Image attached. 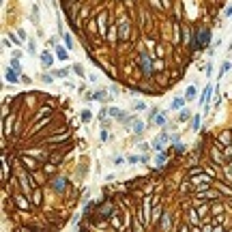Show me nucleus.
<instances>
[{
    "label": "nucleus",
    "mask_w": 232,
    "mask_h": 232,
    "mask_svg": "<svg viewBox=\"0 0 232 232\" xmlns=\"http://www.w3.org/2000/svg\"><path fill=\"white\" fill-rule=\"evenodd\" d=\"M133 108H135V110H142V108H144V103H140V101H135V103H133Z\"/></svg>",
    "instance_id": "obj_19"
},
{
    "label": "nucleus",
    "mask_w": 232,
    "mask_h": 232,
    "mask_svg": "<svg viewBox=\"0 0 232 232\" xmlns=\"http://www.w3.org/2000/svg\"><path fill=\"white\" fill-rule=\"evenodd\" d=\"M19 77H17V69H7V82H11V84H15V82H17Z\"/></svg>",
    "instance_id": "obj_3"
},
{
    "label": "nucleus",
    "mask_w": 232,
    "mask_h": 232,
    "mask_svg": "<svg viewBox=\"0 0 232 232\" xmlns=\"http://www.w3.org/2000/svg\"><path fill=\"white\" fill-rule=\"evenodd\" d=\"M185 99H187V101H193V99H196V88H193V86H189V88H187V95H185Z\"/></svg>",
    "instance_id": "obj_5"
},
{
    "label": "nucleus",
    "mask_w": 232,
    "mask_h": 232,
    "mask_svg": "<svg viewBox=\"0 0 232 232\" xmlns=\"http://www.w3.org/2000/svg\"><path fill=\"white\" fill-rule=\"evenodd\" d=\"M208 41H211V30H208L206 28V26H200V28H198L196 30V37H193V49H196V47H200V49H204V47H206L208 45Z\"/></svg>",
    "instance_id": "obj_1"
},
{
    "label": "nucleus",
    "mask_w": 232,
    "mask_h": 232,
    "mask_svg": "<svg viewBox=\"0 0 232 232\" xmlns=\"http://www.w3.org/2000/svg\"><path fill=\"white\" fill-rule=\"evenodd\" d=\"M142 69H144V71H151V60H148L146 56H142Z\"/></svg>",
    "instance_id": "obj_9"
},
{
    "label": "nucleus",
    "mask_w": 232,
    "mask_h": 232,
    "mask_svg": "<svg viewBox=\"0 0 232 232\" xmlns=\"http://www.w3.org/2000/svg\"><path fill=\"white\" fill-rule=\"evenodd\" d=\"M56 75H58V77H67L69 71H67V69H60V71H56Z\"/></svg>",
    "instance_id": "obj_15"
},
{
    "label": "nucleus",
    "mask_w": 232,
    "mask_h": 232,
    "mask_svg": "<svg viewBox=\"0 0 232 232\" xmlns=\"http://www.w3.org/2000/svg\"><path fill=\"white\" fill-rule=\"evenodd\" d=\"M52 63H54V58H52V54H47V52H43L41 54V65H43V67H52Z\"/></svg>",
    "instance_id": "obj_2"
},
{
    "label": "nucleus",
    "mask_w": 232,
    "mask_h": 232,
    "mask_svg": "<svg viewBox=\"0 0 232 232\" xmlns=\"http://www.w3.org/2000/svg\"><path fill=\"white\" fill-rule=\"evenodd\" d=\"M211 90H213L211 86H206V88H204V95L200 97V103H208V95H211Z\"/></svg>",
    "instance_id": "obj_6"
},
{
    "label": "nucleus",
    "mask_w": 232,
    "mask_h": 232,
    "mask_svg": "<svg viewBox=\"0 0 232 232\" xmlns=\"http://www.w3.org/2000/svg\"><path fill=\"white\" fill-rule=\"evenodd\" d=\"M181 106H183V99H174V101H172V108H181Z\"/></svg>",
    "instance_id": "obj_14"
},
{
    "label": "nucleus",
    "mask_w": 232,
    "mask_h": 232,
    "mask_svg": "<svg viewBox=\"0 0 232 232\" xmlns=\"http://www.w3.org/2000/svg\"><path fill=\"white\" fill-rule=\"evenodd\" d=\"M65 43H67L69 49H73V41H71V35H65Z\"/></svg>",
    "instance_id": "obj_11"
},
{
    "label": "nucleus",
    "mask_w": 232,
    "mask_h": 232,
    "mask_svg": "<svg viewBox=\"0 0 232 232\" xmlns=\"http://www.w3.org/2000/svg\"><path fill=\"white\" fill-rule=\"evenodd\" d=\"M155 123H157V125H163V123H165V118H163L161 114H155Z\"/></svg>",
    "instance_id": "obj_12"
},
{
    "label": "nucleus",
    "mask_w": 232,
    "mask_h": 232,
    "mask_svg": "<svg viewBox=\"0 0 232 232\" xmlns=\"http://www.w3.org/2000/svg\"><path fill=\"white\" fill-rule=\"evenodd\" d=\"M228 69H230V63H228V60H226V63L222 65V71H219V77H222V75H224V73H226V71H228Z\"/></svg>",
    "instance_id": "obj_10"
},
{
    "label": "nucleus",
    "mask_w": 232,
    "mask_h": 232,
    "mask_svg": "<svg viewBox=\"0 0 232 232\" xmlns=\"http://www.w3.org/2000/svg\"><path fill=\"white\" fill-rule=\"evenodd\" d=\"M56 56H58L60 60H67V58H69V54H67V49H63V47H58V49H56Z\"/></svg>",
    "instance_id": "obj_7"
},
{
    "label": "nucleus",
    "mask_w": 232,
    "mask_h": 232,
    "mask_svg": "<svg viewBox=\"0 0 232 232\" xmlns=\"http://www.w3.org/2000/svg\"><path fill=\"white\" fill-rule=\"evenodd\" d=\"M90 99H99V101H108V95H106V90H97V92H92Z\"/></svg>",
    "instance_id": "obj_4"
},
{
    "label": "nucleus",
    "mask_w": 232,
    "mask_h": 232,
    "mask_svg": "<svg viewBox=\"0 0 232 232\" xmlns=\"http://www.w3.org/2000/svg\"><path fill=\"white\" fill-rule=\"evenodd\" d=\"M198 127H200V116H196V118H193V129H198Z\"/></svg>",
    "instance_id": "obj_17"
},
{
    "label": "nucleus",
    "mask_w": 232,
    "mask_h": 232,
    "mask_svg": "<svg viewBox=\"0 0 232 232\" xmlns=\"http://www.w3.org/2000/svg\"><path fill=\"white\" fill-rule=\"evenodd\" d=\"M133 131H135V133H142V131H144V123L135 120V123H133Z\"/></svg>",
    "instance_id": "obj_8"
},
{
    "label": "nucleus",
    "mask_w": 232,
    "mask_h": 232,
    "mask_svg": "<svg viewBox=\"0 0 232 232\" xmlns=\"http://www.w3.org/2000/svg\"><path fill=\"white\" fill-rule=\"evenodd\" d=\"M43 82H45V84H52L54 77H52V75H43Z\"/></svg>",
    "instance_id": "obj_16"
},
{
    "label": "nucleus",
    "mask_w": 232,
    "mask_h": 232,
    "mask_svg": "<svg viewBox=\"0 0 232 232\" xmlns=\"http://www.w3.org/2000/svg\"><path fill=\"white\" fill-rule=\"evenodd\" d=\"M73 69H75V73H80V75H84V69H82V67H80V65H75V67H73Z\"/></svg>",
    "instance_id": "obj_18"
},
{
    "label": "nucleus",
    "mask_w": 232,
    "mask_h": 232,
    "mask_svg": "<svg viewBox=\"0 0 232 232\" xmlns=\"http://www.w3.org/2000/svg\"><path fill=\"white\" fill-rule=\"evenodd\" d=\"M189 118V112H187V110H183V112L179 114V120H187Z\"/></svg>",
    "instance_id": "obj_13"
}]
</instances>
